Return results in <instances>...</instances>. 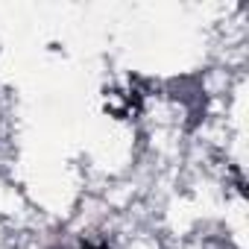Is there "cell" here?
<instances>
[{"label":"cell","instance_id":"6da1fadb","mask_svg":"<svg viewBox=\"0 0 249 249\" xmlns=\"http://www.w3.org/2000/svg\"><path fill=\"white\" fill-rule=\"evenodd\" d=\"M82 249H103V246H91V243H85V246H82Z\"/></svg>","mask_w":249,"mask_h":249}]
</instances>
